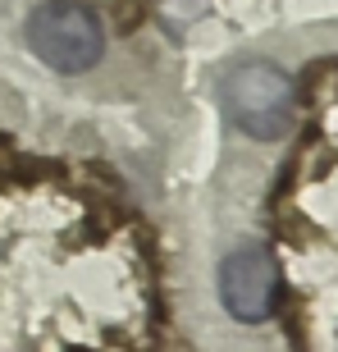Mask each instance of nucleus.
<instances>
[{
    "instance_id": "obj_1",
    "label": "nucleus",
    "mask_w": 338,
    "mask_h": 352,
    "mask_svg": "<svg viewBox=\"0 0 338 352\" xmlns=\"http://www.w3.org/2000/svg\"><path fill=\"white\" fill-rule=\"evenodd\" d=\"M220 105L229 124L243 129L256 142H279L297 119V87L270 60H243L224 74Z\"/></svg>"
},
{
    "instance_id": "obj_2",
    "label": "nucleus",
    "mask_w": 338,
    "mask_h": 352,
    "mask_svg": "<svg viewBox=\"0 0 338 352\" xmlns=\"http://www.w3.org/2000/svg\"><path fill=\"white\" fill-rule=\"evenodd\" d=\"M27 46L55 74H87L105 51L101 19L78 0H46L27 14Z\"/></svg>"
},
{
    "instance_id": "obj_3",
    "label": "nucleus",
    "mask_w": 338,
    "mask_h": 352,
    "mask_svg": "<svg viewBox=\"0 0 338 352\" xmlns=\"http://www.w3.org/2000/svg\"><path fill=\"white\" fill-rule=\"evenodd\" d=\"M279 261L270 256V248H238L220 261V302L224 311L243 320V325H260L270 320L279 307Z\"/></svg>"
}]
</instances>
